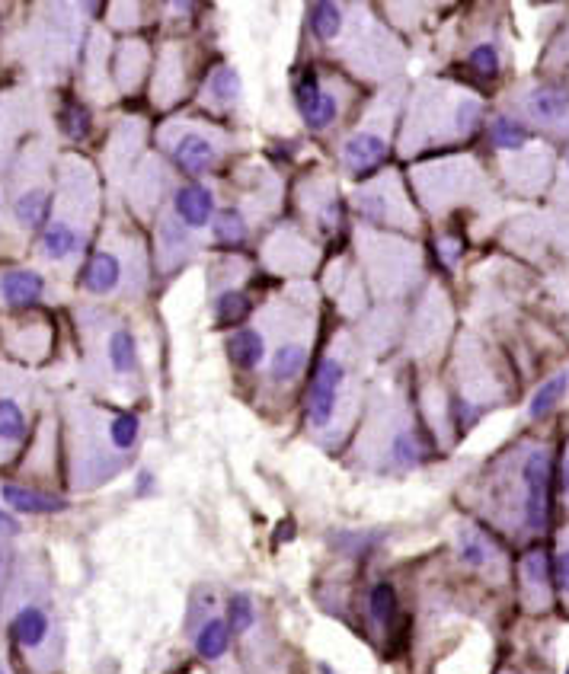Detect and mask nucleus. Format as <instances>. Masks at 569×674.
I'll return each instance as SVG.
<instances>
[{
	"label": "nucleus",
	"mask_w": 569,
	"mask_h": 674,
	"mask_svg": "<svg viewBox=\"0 0 569 674\" xmlns=\"http://www.w3.org/2000/svg\"><path fill=\"white\" fill-rule=\"evenodd\" d=\"M550 480H554V454L544 445H525L512 467V505L515 528L525 534H544L550 524Z\"/></svg>",
	"instance_id": "obj_1"
},
{
	"label": "nucleus",
	"mask_w": 569,
	"mask_h": 674,
	"mask_svg": "<svg viewBox=\"0 0 569 674\" xmlns=\"http://www.w3.org/2000/svg\"><path fill=\"white\" fill-rule=\"evenodd\" d=\"M522 595H525V604L528 611H547L550 604H554V563H550V556L544 547H534L522 556Z\"/></svg>",
	"instance_id": "obj_2"
},
{
	"label": "nucleus",
	"mask_w": 569,
	"mask_h": 674,
	"mask_svg": "<svg viewBox=\"0 0 569 674\" xmlns=\"http://www.w3.org/2000/svg\"><path fill=\"white\" fill-rule=\"evenodd\" d=\"M343 381H346V368L339 365L336 358L323 361L317 377H314V384H311V400H307V416H311L314 429H327V425L333 422Z\"/></svg>",
	"instance_id": "obj_3"
},
{
	"label": "nucleus",
	"mask_w": 569,
	"mask_h": 674,
	"mask_svg": "<svg viewBox=\"0 0 569 674\" xmlns=\"http://www.w3.org/2000/svg\"><path fill=\"white\" fill-rule=\"evenodd\" d=\"M522 109L534 125L569 131V90L557 84L531 87L522 96Z\"/></svg>",
	"instance_id": "obj_4"
},
{
	"label": "nucleus",
	"mask_w": 569,
	"mask_h": 674,
	"mask_svg": "<svg viewBox=\"0 0 569 674\" xmlns=\"http://www.w3.org/2000/svg\"><path fill=\"white\" fill-rule=\"evenodd\" d=\"M387 154V144L381 135L375 131H359V135H352L343 147V163L352 170V173H365L371 170L375 163H381Z\"/></svg>",
	"instance_id": "obj_5"
},
{
	"label": "nucleus",
	"mask_w": 569,
	"mask_h": 674,
	"mask_svg": "<svg viewBox=\"0 0 569 674\" xmlns=\"http://www.w3.org/2000/svg\"><path fill=\"white\" fill-rule=\"evenodd\" d=\"M458 556L470 569H493L499 563V547L480 528L464 524L458 531Z\"/></svg>",
	"instance_id": "obj_6"
},
{
	"label": "nucleus",
	"mask_w": 569,
	"mask_h": 674,
	"mask_svg": "<svg viewBox=\"0 0 569 674\" xmlns=\"http://www.w3.org/2000/svg\"><path fill=\"white\" fill-rule=\"evenodd\" d=\"M0 496H4V502L10 508H16V512H23V515H52V512H64V508H68V502L58 496H48V492H36L26 486H13V483L0 489Z\"/></svg>",
	"instance_id": "obj_7"
},
{
	"label": "nucleus",
	"mask_w": 569,
	"mask_h": 674,
	"mask_svg": "<svg viewBox=\"0 0 569 674\" xmlns=\"http://www.w3.org/2000/svg\"><path fill=\"white\" fill-rule=\"evenodd\" d=\"M176 215L186 227H205L215 215V195L205 186H186L176 192Z\"/></svg>",
	"instance_id": "obj_8"
},
{
	"label": "nucleus",
	"mask_w": 569,
	"mask_h": 674,
	"mask_svg": "<svg viewBox=\"0 0 569 674\" xmlns=\"http://www.w3.org/2000/svg\"><path fill=\"white\" fill-rule=\"evenodd\" d=\"M215 157H218L215 144H211L205 135H195V131L183 135L173 147V160L180 163L186 173H205L211 163H215Z\"/></svg>",
	"instance_id": "obj_9"
},
{
	"label": "nucleus",
	"mask_w": 569,
	"mask_h": 674,
	"mask_svg": "<svg viewBox=\"0 0 569 674\" xmlns=\"http://www.w3.org/2000/svg\"><path fill=\"white\" fill-rule=\"evenodd\" d=\"M42 288H45L42 275L32 269H13L0 278V298L13 307H26L32 301H39Z\"/></svg>",
	"instance_id": "obj_10"
},
{
	"label": "nucleus",
	"mask_w": 569,
	"mask_h": 674,
	"mask_svg": "<svg viewBox=\"0 0 569 674\" xmlns=\"http://www.w3.org/2000/svg\"><path fill=\"white\" fill-rule=\"evenodd\" d=\"M48 630H52V623H48V614L42 611V607H36V604L20 607V611H16V617H13V636H16V643H20L23 649H39V646H45Z\"/></svg>",
	"instance_id": "obj_11"
},
{
	"label": "nucleus",
	"mask_w": 569,
	"mask_h": 674,
	"mask_svg": "<svg viewBox=\"0 0 569 674\" xmlns=\"http://www.w3.org/2000/svg\"><path fill=\"white\" fill-rule=\"evenodd\" d=\"M84 282H87V288L93 294H109L112 288H119V282H122V262H119V256L96 253L90 259V266H87Z\"/></svg>",
	"instance_id": "obj_12"
},
{
	"label": "nucleus",
	"mask_w": 569,
	"mask_h": 674,
	"mask_svg": "<svg viewBox=\"0 0 569 674\" xmlns=\"http://www.w3.org/2000/svg\"><path fill=\"white\" fill-rule=\"evenodd\" d=\"M227 355L237 368H256L259 361L266 355V345H263V336L256 330H240L227 339Z\"/></svg>",
	"instance_id": "obj_13"
},
{
	"label": "nucleus",
	"mask_w": 569,
	"mask_h": 674,
	"mask_svg": "<svg viewBox=\"0 0 569 674\" xmlns=\"http://www.w3.org/2000/svg\"><path fill=\"white\" fill-rule=\"evenodd\" d=\"M77 246H80V237H77V230L68 221L48 224L45 237H42V253L48 259H68L77 250Z\"/></svg>",
	"instance_id": "obj_14"
},
{
	"label": "nucleus",
	"mask_w": 569,
	"mask_h": 674,
	"mask_svg": "<svg viewBox=\"0 0 569 674\" xmlns=\"http://www.w3.org/2000/svg\"><path fill=\"white\" fill-rule=\"evenodd\" d=\"M304 361H307L304 345L301 342H285L272 355V377L275 381H295V377L304 371Z\"/></svg>",
	"instance_id": "obj_15"
},
{
	"label": "nucleus",
	"mask_w": 569,
	"mask_h": 674,
	"mask_svg": "<svg viewBox=\"0 0 569 674\" xmlns=\"http://www.w3.org/2000/svg\"><path fill=\"white\" fill-rule=\"evenodd\" d=\"M227 643H231V627L224 620H208L205 627L195 636V649H199L202 659L215 662L227 652Z\"/></svg>",
	"instance_id": "obj_16"
},
{
	"label": "nucleus",
	"mask_w": 569,
	"mask_h": 674,
	"mask_svg": "<svg viewBox=\"0 0 569 674\" xmlns=\"http://www.w3.org/2000/svg\"><path fill=\"white\" fill-rule=\"evenodd\" d=\"M490 138L499 151H522L528 144V128L518 119H512V115H496L490 125Z\"/></svg>",
	"instance_id": "obj_17"
},
{
	"label": "nucleus",
	"mask_w": 569,
	"mask_h": 674,
	"mask_svg": "<svg viewBox=\"0 0 569 674\" xmlns=\"http://www.w3.org/2000/svg\"><path fill=\"white\" fill-rule=\"evenodd\" d=\"M566 384H569V377L566 374H557V377H550V381L534 393L531 397V406H528V416L531 419H544V416H550L554 413V406L563 400V393H566Z\"/></svg>",
	"instance_id": "obj_18"
},
{
	"label": "nucleus",
	"mask_w": 569,
	"mask_h": 674,
	"mask_svg": "<svg viewBox=\"0 0 569 674\" xmlns=\"http://www.w3.org/2000/svg\"><path fill=\"white\" fill-rule=\"evenodd\" d=\"M109 361L119 374H132L138 365V349H135V336L128 330H116L109 336Z\"/></svg>",
	"instance_id": "obj_19"
},
{
	"label": "nucleus",
	"mask_w": 569,
	"mask_h": 674,
	"mask_svg": "<svg viewBox=\"0 0 569 674\" xmlns=\"http://www.w3.org/2000/svg\"><path fill=\"white\" fill-rule=\"evenodd\" d=\"M368 611H371V620H375L378 627H390L394 617H397V591H394V585L378 582L375 588H371Z\"/></svg>",
	"instance_id": "obj_20"
},
{
	"label": "nucleus",
	"mask_w": 569,
	"mask_h": 674,
	"mask_svg": "<svg viewBox=\"0 0 569 674\" xmlns=\"http://www.w3.org/2000/svg\"><path fill=\"white\" fill-rule=\"evenodd\" d=\"M26 435V416L16 400L0 397V441H23Z\"/></svg>",
	"instance_id": "obj_21"
},
{
	"label": "nucleus",
	"mask_w": 569,
	"mask_h": 674,
	"mask_svg": "<svg viewBox=\"0 0 569 674\" xmlns=\"http://www.w3.org/2000/svg\"><path fill=\"white\" fill-rule=\"evenodd\" d=\"M45 215H48V195L42 189H29L16 199V218H20V224L36 227L45 221Z\"/></svg>",
	"instance_id": "obj_22"
},
{
	"label": "nucleus",
	"mask_w": 569,
	"mask_h": 674,
	"mask_svg": "<svg viewBox=\"0 0 569 674\" xmlns=\"http://www.w3.org/2000/svg\"><path fill=\"white\" fill-rule=\"evenodd\" d=\"M311 29H314L317 39L330 42V39H336V32L343 29V13H339L336 4H314L311 7Z\"/></svg>",
	"instance_id": "obj_23"
},
{
	"label": "nucleus",
	"mask_w": 569,
	"mask_h": 674,
	"mask_svg": "<svg viewBox=\"0 0 569 674\" xmlns=\"http://www.w3.org/2000/svg\"><path fill=\"white\" fill-rule=\"evenodd\" d=\"M208 90L224 106L227 103H237V96H240V74L234 68H218L215 74H211V80H208Z\"/></svg>",
	"instance_id": "obj_24"
},
{
	"label": "nucleus",
	"mask_w": 569,
	"mask_h": 674,
	"mask_svg": "<svg viewBox=\"0 0 569 674\" xmlns=\"http://www.w3.org/2000/svg\"><path fill=\"white\" fill-rule=\"evenodd\" d=\"M138 432H141V422L135 413H122L109 422V441L116 445L119 451H128L138 441Z\"/></svg>",
	"instance_id": "obj_25"
},
{
	"label": "nucleus",
	"mask_w": 569,
	"mask_h": 674,
	"mask_svg": "<svg viewBox=\"0 0 569 674\" xmlns=\"http://www.w3.org/2000/svg\"><path fill=\"white\" fill-rule=\"evenodd\" d=\"M390 454H394V464L397 467H416L419 460H422V445H419V438H416V432H397V438H394V445H390Z\"/></svg>",
	"instance_id": "obj_26"
},
{
	"label": "nucleus",
	"mask_w": 569,
	"mask_h": 674,
	"mask_svg": "<svg viewBox=\"0 0 569 674\" xmlns=\"http://www.w3.org/2000/svg\"><path fill=\"white\" fill-rule=\"evenodd\" d=\"M467 64H470V71L480 74V77H496L499 74V52H496V45L493 42H480L474 52H470Z\"/></svg>",
	"instance_id": "obj_27"
},
{
	"label": "nucleus",
	"mask_w": 569,
	"mask_h": 674,
	"mask_svg": "<svg viewBox=\"0 0 569 674\" xmlns=\"http://www.w3.org/2000/svg\"><path fill=\"white\" fill-rule=\"evenodd\" d=\"M227 627L237 633H247L253 627V601L247 595H234L227 601Z\"/></svg>",
	"instance_id": "obj_28"
},
{
	"label": "nucleus",
	"mask_w": 569,
	"mask_h": 674,
	"mask_svg": "<svg viewBox=\"0 0 569 674\" xmlns=\"http://www.w3.org/2000/svg\"><path fill=\"white\" fill-rule=\"evenodd\" d=\"M336 112H339L336 96H333V93H323V96H320V103H317L311 112H304V122L311 125L314 131H323V128H330V125L336 122Z\"/></svg>",
	"instance_id": "obj_29"
},
{
	"label": "nucleus",
	"mask_w": 569,
	"mask_h": 674,
	"mask_svg": "<svg viewBox=\"0 0 569 674\" xmlns=\"http://www.w3.org/2000/svg\"><path fill=\"white\" fill-rule=\"evenodd\" d=\"M247 310H250L247 294H240V291H227V294H221V301H218V314H221V320L237 323V320L247 317Z\"/></svg>",
	"instance_id": "obj_30"
},
{
	"label": "nucleus",
	"mask_w": 569,
	"mask_h": 674,
	"mask_svg": "<svg viewBox=\"0 0 569 674\" xmlns=\"http://www.w3.org/2000/svg\"><path fill=\"white\" fill-rule=\"evenodd\" d=\"M554 579H557L560 595L569 601V528L560 534V547H557V556H554Z\"/></svg>",
	"instance_id": "obj_31"
},
{
	"label": "nucleus",
	"mask_w": 569,
	"mask_h": 674,
	"mask_svg": "<svg viewBox=\"0 0 569 674\" xmlns=\"http://www.w3.org/2000/svg\"><path fill=\"white\" fill-rule=\"evenodd\" d=\"M215 234L218 240H227V243H240L243 234H247V224L237 215V211H224V215L215 221Z\"/></svg>",
	"instance_id": "obj_32"
},
{
	"label": "nucleus",
	"mask_w": 569,
	"mask_h": 674,
	"mask_svg": "<svg viewBox=\"0 0 569 674\" xmlns=\"http://www.w3.org/2000/svg\"><path fill=\"white\" fill-rule=\"evenodd\" d=\"M327 93V90H320V84H317V74L314 71H307L304 77H301V84H298V106H301V112H311L317 103H320V96Z\"/></svg>",
	"instance_id": "obj_33"
},
{
	"label": "nucleus",
	"mask_w": 569,
	"mask_h": 674,
	"mask_svg": "<svg viewBox=\"0 0 569 674\" xmlns=\"http://www.w3.org/2000/svg\"><path fill=\"white\" fill-rule=\"evenodd\" d=\"M477 119H480V103L477 100H461L458 109H454V128H458V135L474 131Z\"/></svg>",
	"instance_id": "obj_34"
},
{
	"label": "nucleus",
	"mask_w": 569,
	"mask_h": 674,
	"mask_svg": "<svg viewBox=\"0 0 569 674\" xmlns=\"http://www.w3.org/2000/svg\"><path fill=\"white\" fill-rule=\"evenodd\" d=\"M64 131L74 138V141H80L90 131V115H87V109H80V106H71L68 112H64Z\"/></svg>",
	"instance_id": "obj_35"
},
{
	"label": "nucleus",
	"mask_w": 569,
	"mask_h": 674,
	"mask_svg": "<svg viewBox=\"0 0 569 674\" xmlns=\"http://www.w3.org/2000/svg\"><path fill=\"white\" fill-rule=\"evenodd\" d=\"M560 492H563V502L569 505V445H566L563 464H560Z\"/></svg>",
	"instance_id": "obj_36"
},
{
	"label": "nucleus",
	"mask_w": 569,
	"mask_h": 674,
	"mask_svg": "<svg viewBox=\"0 0 569 674\" xmlns=\"http://www.w3.org/2000/svg\"><path fill=\"white\" fill-rule=\"evenodd\" d=\"M0 531H4V534H16V531H20V524H16V521L4 512V508H0Z\"/></svg>",
	"instance_id": "obj_37"
},
{
	"label": "nucleus",
	"mask_w": 569,
	"mask_h": 674,
	"mask_svg": "<svg viewBox=\"0 0 569 674\" xmlns=\"http://www.w3.org/2000/svg\"><path fill=\"white\" fill-rule=\"evenodd\" d=\"M442 256L451 262V259H458L461 256V246H454V240H442Z\"/></svg>",
	"instance_id": "obj_38"
},
{
	"label": "nucleus",
	"mask_w": 569,
	"mask_h": 674,
	"mask_svg": "<svg viewBox=\"0 0 569 674\" xmlns=\"http://www.w3.org/2000/svg\"><path fill=\"white\" fill-rule=\"evenodd\" d=\"M0 569H4V550H0Z\"/></svg>",
	"instance_id": "obj_39"
},
{
	"label": "nucleus",
	"mask_w": 569,
	"mask_h": 674,
	"mask_svg": "<svg viewBox=\"0 0 569 674\" xmlns=\"http://www.w3.org/2000/svg\"><path fill=\"white\" fill-rule=\"evenodd\" d=\"M566 170H569V157H566Z\"/></svg>",
	"instance_id": "obj_40"
},
{
	"label": "nucleus",
	"mask_w": 569,
	"mask_h": 674,
	"mask_svg": "<svg viewBox=\"0 0 569 674\" xmlns=\"http://www.w3.org/2000/svg\"><path fill=\"white\" fill-rule=\"evenodd\" d=\"M0 674H7V671H4V668H0Z\"/></svg>",
	"instance_id": "obj_41"
}]
</instances>
